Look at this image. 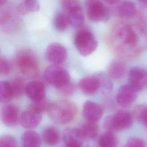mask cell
<instances>
[{
	"instance_id": "obj_31",
	"label": "cell",
	"mask_w": 147,
	"mask_h": 147,
	"mask_svg": "<svg viewBox=\"0 0 147 147\" xmlns=\"http://www.w3.org/2000/svg\"><path fill=\"white\" fill-rule=\"evenodd\" d=\"M0 147H17L16 138L10 135H4L0 140Z\"/></svg>"
},
{
	"instance_id": "obj_17",
	"label": "cell",
	"mask_w": 147,
	"mask_h": 147,
	"mask_svg": "<svg viewBox=\"0 0 147 147\" xmlns=\"http://www.w3.org/2000/svg\"><path fill=\"white\" fill-rule=\"evenodd\" d=\"M101 86L99 78L96 76H86L80 79L79 87L81 91L87 95L95 94Z\"/></svg>"
},
{
	"instance_id": "obj_29",
	"label": "cell",
	"mask_w": 147,
	"mask_h": 147,
	"mask_svg": "<svg viewBox=\"0 0 147 147\" xmlns=\"http://www.w3.org/2000/svg\"><path fill=\"white\" fill-rule=\"evenodd\" d=\"M11 87L13 90L14 97H20L24 91H25L26 86L22 78L18 77L14 79L11 82H10Z\"/></svg>"
},
{
	"instance_id": "obj_32",
	"label": "cell",
	"mask_w": 147,
	"mask_h": 147,
	"mask_svg": "<svg viewBox=\"0 0 147 147\" xmlns=\"http://www.w3.org/2000/svg\"><path fill=\"white\" fill-rule=\"evenodd\" d=\"M12 65L10 61L5 57H1L0 59V72L1 75H6L10 73Z\"/></svg>"
},
{
	"instance_id": "obj_11",
	"label": "cell",
	"mask_w": 147,
	"mask_h": 147,
	"mask_svg": "<svg viewBox=\"0 0 147 147\" xmlns=\"http://www.w3.org/2000/svg\"><path fill=\"white\" fill-rule=\"evenodd\" d=\"M42 120V113L29 106L24 110L20 117V122L22 127L26 129L36 127Z\"/></svg>"
},
{
	"instance_id": "obj_34",
	"label": "cell",
	"mask_w": 147,
	"mask_h": 147,
	"mask_svg": "<svg viewBox=\"0 0 147 147\" xmlns=\"http://www.w3.org/2000/svg\"><path fill=\"white\" fill-rule=\"evenodd\" d=\"M145 141L140 138L133 137L129 138L123 147H145Z\"/></svg>"
},
{
	"instance_id": "obj_12",
	"label": "cell",
	"mask_w": 147,
	"mask_h": 147,
	"mask_svg": "<svg viewBox=\"0 0 147 147\" xmlns=\"http://www.w3.org/2000/svg\"><path fill=\"white\" fill-rule=\"evenodd\" d=\"M137 92L129 84L122 86L117 92L116 97L117 103L122 107L131 106L136 99Z\"/></svg>"
},
{
	"instance_id": "obj_27",
	"label": "cell",
	"mask_w": 147,
	"mask_h": 147,
	"mask_svg": "<svg viewBox=\"0 0 147 147\" xmlns=\"http://www.w3.org/2000/svg\"><path fill=\"white\" fill-rule=\"evenodd\" d=\"M14 97L10 82L1 81L0 83V100L1 103H7Z\"/></svg>"
},
{
	"instance_id": "obj_4",
	"label": "cell",
	"mask_w": 147,
	"mask_h": 147,
	"mask_svg": "<svg viewBox=\"0 0 147 147\" xmlns=\"http://www.w3.org/2000/svg\"><path fill=\"white\" fill-rule=\"evenodd\" d=\"M74 42L78 52L83 56L92 54L98 47V41L93 33L86 29H80L76 32Z\"/></svg>"
},
{
	"instance_id": "obj_6",
	"label": "cell",
	"mask_w": 147,
	"mask_h": 147,
	"mask_svg": "<svg viewBox=\"0 0 147 147\" xmlns=\"http://www.w3.org/2000/svg\"><path fill=\"white\" fill-rule=\"evenodd\" d=\"M60 3L69 18L70 25L77 28H81L84 22V16L79 1L60 0Z\"/></svg>"
},
{
	"instance_id": "obj_36",
	"label": "cell",
	"mask_w": 147,
	"mask_h": 147,
	"mask_svg": "<svg viewBox=\"0 0 147 147\" xmlns=\"http://www.w3.org/2000/svg\"><path fill=\"white\" fill-rule=\"evenodd\" d=\"M140 5L144 8L147 9V0H138Z\"/></svg>"
},
{
	"instance_id": "obj_3",
	"label": "cell",
	"mask_w": 147,
	"mask_h": 147,
	"mask_svg": "<svg viewBox=\"0 0 147 147\" xmlns=\"http://www.w3.org/2000/svg\"><path fill=\"white\" fill-rule=\"evenodd\" d=\"M134 115L129 111L119 110L113 115L106 117L103 121V127L106 131L114 132L130 127L133 122Z\"/></svg>"
},
{
	"instance_id": "obj_1",
	"label": "cell",
	"mask_w": 147,
	"mask_h": 147,
	"mask_svg": "<svg viewBox=\"0 0 147 147\" xmlns=\"http://www.w3.org/2000/svg\"><path fill=\"white\" fill-rule=\"evenodd\" d=\"M115 51L121 56L131 57L144 48L146 44L145 32L141 27L119 22L112 32Z\"/></svg>"
},
{
	"instance_id": "obj_5",
	"label": "cell",
	"mask_w": 147,
	"mask_h": 147,
	"mask_svg": "<svg viewBox=\"0 0 147 147\" xmlns=\"http://www.w3.org/2000/svg\"><path fill=\"white\" fill-rule=\"evenodd\" d=\"M16 64L20 72L27 77H34L39 72L38 60L30 51L20 52L16 57Z\"/></svg>"
},
{
	"instance_id": "obj_24",
	"label": "cell",
	"mask_w": 147,
	"mask_h": 147,
	"mask_svg": "<svg viewBox=\"0 0 147 147\" xmlns=\"http://www.w3.org/2000/svg\"><path fill=\"white\" fill-rule=\"evenodd\" d=\"M40 4L37 0H24L18 6V11L22 14L34 13L39 10Z\"/></svg>"
},
{
	"instance_id": "obj_28",
	"label": "cell",
	"mask_w": 147,
	"mask_h": 147,
	"mask_svg": "<svg viewBox=\"0 0 147 147\" xmlns=\"http://www.w3.org/2000/svg\"><path fill=\"white\" fill-rule=\"evenodd\" d=\"M137 121L147 127V105H140L135 107L133 113Z\"/></svg>"
},
{
	"instance_id": "obj_8",
	"label": "cell",
	"mask_w": 147,
	"mask_h": 147,
	"mask_svg": "<svg viewBox=\"0 0 147 147\" xmlns=\"http://www.w3.org/2000/svg\"><path fill=\"white\" fill-rule=\"evenodd\" d=\"M88 18L95 22H105L109 17V11L100 0H85Z\"/></svg>"
},
{
	"instance_id": "obj_19",
	"label": "cell",
	"mask_w": 147,
	"mask_h": 147,
	"mask_svg": "<svg viewBox=\"0 0 147 147\" xmlns=\"http://www.w3.org/2000/svg\"><path fill=\"white\" fill-rule=\"evenodd\" d=\"M64 142L66 145L82 147L83 141L78 128H69L64 130L63 135Z\"/></svg>"
},
{
	"instance_id": "obj_7",
	"label": "cell",
	"mask_w": 147,
	"mask_h": 147,
	"mask_svg": "<svg viewBox=\"0 0 147 147\" xmlns=\"http://www.w3.org/2000/svg\"><path fill=\"white\" fill-rule=\"evenodd\" d=\"M45 80L57 89L70 81V76L68 71L59 65L52 64L47 67L44 71Z\"/></svg>"
},
{
	"instance_id": "obj_16",
	"label": "cell",
	"mask_w": 147,
	"mask_h": 147,
	"mask_svg": "<svg viewBox=\"0 0 147 147\" xmlns=\"http://www.w3.org/2000/svg\"><path fill=\"white\" fill-rule=\"evenodd\" d=\"M25 91L27 96L33 102L45 99V87L40 81L30 82L26 85Z\"/></svg>"
},
{
	"instance_id": "obj_25",
	"label": "cell",
	"mask_w": 147,
	"mask_h": 147,
	"mask_svg": "<svg viewBox=\"0 0 147 147\" xmlns=\"http://www.w3.org/2000/svg\"><path fill=\"white\" fill-rule=\"evenodd\" d=\"M98 144L99 147H117L118 140L113 132L106 131L100 136Z\"/></svg>"
},
{
	"instance_id": "obj_13",
	"label": "cell",
	"mask_w": 147,
	"mask_h": 147,
	"mask_svg": "<svg viewBox=\"0 0 147 147\" xmlns=\"http://www.w3.org/2000/svg\"><path fill=\"white\" fill-rule=\"evenodd\" d=\"M1 116L2 122L7 126H14L20 121L19 109L12 104H7L3 107Z\"/></svg>"
},
{
	"instance_id": "obj_35",
	"label": "cell",
	"mask_w": 147,
	"mask_h": 147,
	"mask_svg": "<svg viewBox=\"0 0 147 147\" xmlns=\"http://www.w3.org/2000/svg\"><path fill=\"white\" fill-rule=\"evenodd\" d=\"M103 2L110 5H118L121 0H102Z\"/></svg>"
},
{
	"instance_id": "obj_9",
	"label": "cell",
	"mask_w": 147,
	"mask_h": 147,
	"mask_svg": "<svg viewBox=\"0 0 147 147\" xmlns=\"http://www.w3.org/2000/svg\"><path fill=\"white\" fill-rule=\"evenodd\" d=\"M45 59L52 64L61 65L67 59L68 53L66 48L61 44L52 42L47 47L45 53Z\"/></svg>"
},
{
	"instance_id": "obj_21",
	"label": "cell",
	"mask_w": 147,
	"mask_h": 147,
	"mask_svg": "<svg viewBox=\"0 0 147 147\" xmlns=\"http://www.w3.org/2000/svg\"><path fill=\"white\" fill-rule=\"evenodd\" d=\"M22 147H40L41 140L40 135L34 131L28 130L22 136Z\"/></svg>"
},
{
	"instance_id": "obj_37",
	"label": "cell",
	"mask_w": 147,
	"mask_h": 147,
	"mask_svg": "<svg viewBox=\"0 0 147 147\" xmlns=\"http://www.w3.org/2000/svg\"><path fill=\"white\" fill-rule=\"evenodd\" d=\"M7 0H0V5L1 6H2L3 5H5L6 2H7Z\"/></svg>"
},
{
	"instance_id": "obj_10",
	"label": "cell",
	"mask_w": 147,
	"mask_h": 147,
	"mask_svg": "<svg viewBox=\"0 0 147 147\" xmlns=\"http://www.w3.org/2000/svg\"><path fill=\"white\" fill-rule=\"evenodd\" d=\"M136 91L139 92L147 86V71L140 67L132 68L128 75V84Z\"/></svg>"
},
{
	"instance_id": "obj_2",
	"label": "cell",
	"mask_w": 147,
	"mask_h": 147,
	"mask_svg": "<svg viewBox=\"0 0 147 147\" xmlns=\"http://www.w3.org/2000/svg\"><path fill=\"white\" fill-rule=\"evenodd\" d=\"M78 113L76 105L68 100H59L52 103L48 114L50 119L57 124H65L71 121Z\"/></svg>"
},
{
	"instance_id": "obj_18",
	"label": "cell",
	"mask_w": 147,
	"mask_h": 147,
	"mask_svg": "<svg viewBox=\"0 0 147 147\" xmlns=\"http://www.w3.org/2000/svg\"><path fill=\"white\" fill-rule=\"evenodd\" d=\"M115 11L119 17L129 19L135 16L137 13V8L133 2L126 0L118 4Z\"/></svg>"
},
{
	"instance_id": "obj_22",
	"label": "cell",
	"mask_w": 147,
	"mask_h": 147,
	"mask_svg": "<svg viewBox=\"0 0 147 147\" xmlns=\"http://www.w3.org/2000/svg\"><path fill=\"white\" fill-rule=\"evenodd\" d=\"M45 143L50 146H55L60 142V136L58 130L52 126L47 127L42 134Z\"/></svg>"
},
{
	"instance_id": "obj_33",
	"label": "cell",
	"mask_w": 147,
	"mask_h": 147,
	"mask_svg": "<svg viewBox=\"0 0 147 147\" xmlns=\"http://www.w3.org/2000/svg\"><path fill=\"white\" fill-rule=\"evenodd\" d=\"M59 92L64 96H69L72 95L75 90L74 84L70 80L68 83L58 88Z\"/></svg>"
},
{
	"instance_id": "obj_20",
	"label": "cell",
	"mask_w": 147,
	"mask_h": 147,
	"mask_svg": "<svg viewBox=\"0 0 147 147\" xmlns=\"http://www.w3.org/2000/svg\"><path fill=\"white\" fill-rule=\"evenodd\" d=\"M78 129L84 140L94 138L98 134L99 130L98 126L96 122L87 121Z\"/></svg>"
},
{
	"instance_id": "obj_38",
	"label": "cell",
	"mask_w": 147,
	"mask_h": 147,
	"mask_svg": "<svg viewBox=\"0 0 147 147\" xmlns=\"http://www.w3.org/2000/svg\"><path fill=\"white\" fill-rule=\"evenodd\" d=\"M65 147H76V146H69V145H66Z\"/></svg>"
},
{
	"instance_id": "obj_23",
	"label": "cell",
	"mask_w": 147,
	"mask_h": 147,
	"mask_svg": "<svg viewBox=\"0 0 147 147\" xmlns=\"http://www.w3.org/2000/svg\"><path fill=\"white\" fill-rule=\"evenodd\" d=\"M126 72V66L125 64L119 60L113 61L109 68L108 73L109 76L114 79L119 80L121 79Z\"/></svg>"
},
{
	"instance_id": "obj_26",
	"label": "cell",
	"mask_w": 147,
	"mask_h": 147,
	"mask_svg": "<svg viewBox=\"0 0 147 147\" xmlns=\"http://www.w3.org/2000/svg\"><path fill=\"white\" fill-rule=\"evenodd\" d=\"M69 25V18L64 12H60L56 14L53 20V25L57 31H65Z\"/></svg>"
},
{
	"instance_id": "obj_30",
	"label": "cell",
	"mask_w": 147,
	"mask_h": 147,
	"mask_svg": "<svg viewBox=\"0 0 147 147\" xmlns=\"http://www.w3.org/2000/svg\"><path fill=\"white\" fill-rule=\"evenodd\" d=\"M51 105V103L48 100L44 99L38 101L33 102V103H32L29 106L42 113L45 111H48Z\"/></svg>"
},
{
	"instance_id": "obj_15",
	"label": "cell",
	"mask_w": 147,
	"mask_h": 147,
	"mask_svg": "<svg viewBox=\"0 0 147 147\" xmlns=\"http://www.w3.org/2000/svg\"><path fill=\"white\" fill-rule=\"evenodd\" d=\"M82 115L86 121L96 122L102 117L103 110L96 103L88 100L83 105Z\"/></svg>"
},
{
	"instance_id": "obj_14",
	"label": "cell",
	"mask_w": 147,
	"mask_h": 147,
	"mask_svg": "<svg viewBox=\"0 0 147 147\" xmlns=\"http://www.w3.org/2000/svg\"><path fill=\"white\" fill-rule=\"evenodd\" d=\"M20 22L18 18L11 13L4 11H1L0 16V26L1 29L5 33H14L20 28Z\"/></svg>"
}]
</instances>
